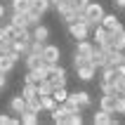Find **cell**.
Instances as JSON below:
<instances>
[{"label": "cell", "mask_w": 125, "mask_h": 125, "mask_svg": "<svg viewBox=\"0 0 125 125\" xmlns=\"http://www.w3.org/2000/svg\"><path fill=\"white\" fill-rule=\"evenodd\" d=\"M102 76H99V83H102V92H116L118 90V73L113 66H102Z\"/></svg>", "instance_id": "cell-1"}, {"label": "cell", "mask_w": 125, "mask_h": 125, "mask_svg": "<svg viewBox=\"0 0 125 125\" xmlns=\"http://www.w3.org/2000/svg\"><path fill=\"white\" fill-rule=\"evenodd\" d=\"M90 31H92V28L87 26L83 12L78 14V19L73 21V24H69V33H71V38H76V40H85V38H90Z\"/></svg>", "instance_id": "cell-2"}, {"label": "cell", "mask_w": 125, "mask_h": 125, "mask_svg": "<svg viewBox=\"0 0 125 125\" xmlns=\"http://www.w3.org/2000/svg\"><path fill=\"white\" fill-rule=\"evenodd\" d=\"M45 78L52 83V87H64L69 73H66V69L59 66V64H50V66H47V76H45Z\"/></svg>", "instance_id": "cell-3"}, {"label": "cell", "mask_w": 125, "mask_h": 125, "mask_svg": "<svg viewBox=\"0 0 125 125\" xmlns=\"http://www.w3.org/2000/svg\"><path fill=\"white\" fill-rule=\"evenodd\" d=\"M83 17H85V21H87V26L94 28L99 21H102V17H104V7L99 5V2H87V7L83 10Z\"/></svg>", "instance_id": "cell-4"}, {"label": "cell", "mask_w": 125, "mask_h": 125, "mask_svg": "<svg viewBox=\"0 0 125 125\" xmlns=\"http://www.w3.org/2000/svg\"><path fill=\"white\" fill-rule=\"evenodd\" d=\"M19 59H21V54H17L14 50H10V52H0V71H2V73H10V71L17 66Z\"/></svg>", "instance_id": "cell-5"}, {"label": "cell", "mask_w": 125, "mask_h": 125, "mask_svg": "<svg viewBox=\"0 0 125 125\" xmlns=\"http://www.w3.org/2000/svg\"><path fill=\"white\" fill-rule=\"evenodd\" d=\"M40 54H42V59H45V64H59V59H62V50L57 47V45H42V50H40Z\"/></svg>", "instance_id": "cell-6"}, {"label": "cell", "mask_w": 125, "mask_h": 125, "mask_svg": "<svg viewBox=\"0 0 125 125\" xmlns=\"http://www.w3.org/2000/svg\"><path fill=\"white\" fill-rule=\"evenodd\" d=\"M76 71H78V80H83V83H90L92 78L97 76V66L92 62H87V64H80V66H76Z\"/></svg>", "instance_id": "cell-7"}, {"label": "cell", "mask_w": 125, "mask_h": 125, "mask_svg": "<svg viewBox=\"0 0 125 125\" xmlns=\"http://www.w3.org/2000/svg\"><path fill=\"white\" fill-rule=\"evenodd\" d=\"M99 24H102L109 33H116V31H120V28H123V24H120V19L116 17V14H106V12H104V17H102V21H99Z\"/></svg>", "instance_id": "cell-8"}, {"label": "cell", "mask_w": 125, "mask_h": 125, "mask_svg": "<svg viewBox=\"0 0 125 125\" xmlns=\"http://www.w3.org/2000/svg\"><path fill=\"white\" fill-rule=\"evenodd\" d=\"M10 24H14L17 28H31V26H33V21H31L28 12H12V19H10Z\"/></svg>", "instance_id": "cell-9"}, {"label": "cell", "mask_w": 125, "mask_h": 125, "mask_svg": "<svg viewBox=\"0 0 125 125\" xmlns=\"http://www.w3.org/2000/svg\"><path fill=\"white\" fill-rule=\"evenodd\" d=\"M92 123L94 125H116V118H113L109 111H104V109H99L94 116H92Z\"/></svg>", "instance_id": "cell-10"}, {"label": "cell", "mask_w": 125, "mask_h": 125, "mask_svg": "<svg viewBox=\"0 0 125 125\" xmlns=\"http://www.w3.org/2000/svg\"><path fill=\"white\" fill-rule=\"evenodd\" d=\"M31 38H33V40H40V42H47L50 28L45 26V24H40V21H38V24L33 26V31H31Z\"/></svg>", "instance_id": "cell-11"}, {"label": "cell", "mask_w": 125, "mask_h": 125, "mask_svg": "<svg viewBox=\"0 0 125 125\" xmlns=\"http://www.w3.org/2000/svg\"><path fill=\"white\" fill-rule=\"evenodd\" d=\"M106 57H109V52H106L104 47H97V45H94V52H92L90 62L94 64L97 69H102V66H106Z\"/></svg>", "instance_id": "cell-12"}, {"label": "cell", "mask_w": 125, "mask_h": 125, "mask_svg": "<svg viewBox=\"0 0 125 125\" xmlns=\"http://www.w3.org/2000/svg\"><path fill=\"white\" fill-rule=\"evenodd\" d=\"M99 109L113 113V109H116V94H113V92H104L102 99H99Z\"/></svg>", "instance_id": "cell-13"}, {"label": "cell", "mask_w": 125, "mask_h": 125, "mask_svg": "<svg viewBox=\"0 0 125 125\" xmlns=\"http://www.w3.org/2000/svg\"><path fill=\"white\" fill-rule=\"evenodd\" d=\"M10 111L17 113V116H21V113L26 111V99L21 97V94H14V97L10 99Z\"/></svg>", "instance_id": "cell-14"}, {"label": "cell", "mask_w": 125, "mask_h": 125, "mask_svg": "<svg viewBox=\"0 0 125 125\" xmlns=\"http://www.w3.org/2000/svg\"><path fill=\"white\" fill-rule=\"evenodd\" d=\"M50 113H52V120H54V123L64 125V118H66V116H69L71 111H69V106H66V104H57V106H54V109H52Z\"/></svg>", "instance_id": "cell-15"}, {"label": "cell", "mask_w": 125, "mask_h": 125, "mask_svg": "<svg viewBox=\"0 0 125 125\" xmlns=\"http://www.w3.org/2000/svg\"><path fill=\"white\" fill-rule=\"evenodd\" d=\"M120 62H125V50H109V57H106V66H118Z\"/></svg>", "instance_id": "cell-16"}, {"label": "cell", "mask_w": 125, "mask_h": 125, "mask_svg": "<svg viewBox=\"0 0 125 125\" xmlns=\"http://www.w3.org/2000/svg\"><path fill=\"white\" fill-rule=\"evenodd\" d=\"M92 31H94V35H92V42H94L97 47H102V45L106 42V35H109V31H106L102 24H97V26L92 28Z\"/></svg>", "instance_id": "cell-17"}, {"label": "cell", "mask_w": 125, "mask_h": 125, "mask_svg": "<svg viewBox=\"0 0 125 125\" xmlns=\"http://www.w3.org/2000/svg\"><path fill=\"white\" fill-rule=\"evenodd\" d=\"M50 7H52V5H50V0H31V12L38 14V17H42Z\"/></svg>", "instance_id": "cell-18"}, {"label": "cell", "mask_w": 125, "mask_h": 125, "mask_svg": "<svg viewBox=\"0 0 125 125\" xmlns=\"http://www.w3.org/2000/svg\"><path fill=\"white\" fill-rule=\"evenodd\" d=\"M92 52H94V42H90L87 38H85V40H78V45H76V54L92 57Z\"/></svg>", "instance_id": "cell-19"}, {"label": "cell", "mask_w": 125, "mask_h": 125, "mask_svg": "<svg viewBox=\"0 0 125 125\" xmlns=\"http://www.w3.org/2000/svg\"><path fill=\"white\" fill-rule=\"evenodd\" d=\"M28 42H31V40H21V38H12V50L17 52V54H21V57H24V54L28 52Z\"/></svg>", "instance_id": "cell-20"}, {"label": "cell", "mask_w": 125, "mask_h": 125, "mask_svg": "<svg viewBox=\"0 0 125 125\" xmlns=\"http://www.w3.org/2000/svg\"><path fill=\"white\" fill-rule=\"evenodd\" d=\"M42 78H45V76H42L38 69H28V71H26V76H24V83H33V85H38Z\"/></svg>", "instance_id": "cell-21"}, {"label": "cell", "mask_w": 125, "mask_h": 125, "mask_svg": "<svg viewBox=\"0 0 125 125\" xmlns=\"http://www.w3.org/2000/svg\"><path fill=\"white\" fill-rule=\"evenodd\" d=\"M12 12H28L31 10V0H10Z\"/></svg>", "instance_id": "cell-22"}, {"label": "cell", "mask_w": 125, "mask_h": 125, "mask_svg": "<svg viewBox=\"0 0 125 125\" xmlns=\"http://www.w3.org/2000/svg\"><path fill=\"white\" fill-rule=\"evenodd\" d=\"M35 90H38V97H45V94H52V90H54V87H52V83H50L47 78H42L40 83L35 85Z\"/></svg>", "instance_id": "cell-23"}, {"label": "cell", "mask_w": 125, "mask_h": 125, "mask_svg": "<svg viewBox=\"0 0 125 125\" xmlns=\"http://www.w3.org/2000/svg\"><path fill=\"white\" fill-rule=\"evenodd\" d=\"M76 94V99H78V106L80 109H87V106H92V99H90V94L85 90H78V92H73Z\"/></svg>", "instance_id": "cell-24"}, {"label": "cell", "mask_w": 125, "mask_h": 125, "mask_svg": "<svg viewBox=\"0 0 125 125\" xmlns=\"http://www.w3.org/2000/svg\"><path fill=\"white\" fill-rule=\"evenodd\" d=\"M26 111H33V113H40L42 111V102H40L38 94L31 97V99H26Z\"/></svg>", "instance_id": "cell-25"}, {"label": "cell", "mask_w": 125, "mask_h": 125, "mask_svg": "<svg viewBox=\"0 0 125 125\" xmlns=\"http://www.w3.org/2000/svg\"><path fill=\"white\" fill-rule=\"evenodd\" d=\"M52 97H54L57 104H64V102H66V97H69V90H66V85H64V87H54V90H52Z\"/></svg>", "instance_id": "cell-26"}, {"label": "cell", "mask_w": 125, "mask_h": 125, "mask_svg": "<svg viewBox=\"0 0 125 125\" xmlns=\"http://www.w3.org/2000/svg\"><path fill=\"white\" fill-rule=\"evenodd\" d=\"M19 120H21L24 125H35V123H38V113H33V111H24V113L19 116Z\"/></svg>", "instance_id": "cell-27"}, {"label": "cell", "mask_w": 125, "mask_h": 125, "mask_svg": "<svg viewBox=\"0 0 125 125\" xmlns=\"http://www.w3.org/2000/svg\"><path fill=\"white\" fill-rule=\"evenodd\" d=\"M113 45H116V50H125V28L113 33Z\"/></svg>", "instance_id": "cell-28"}, {"label": "cell", "mask_w": 125, "mask_h": 125, "mask_svg": "<svg viewBox=\"0 0 125 125\" xmlns=\"http://www.w3.org/2000/svg\"><path fill=\"white\" fill-rule=\"evenodd\" d=\"M38 94V90H35V85L33 83H24V87H21V97L24 99H31Z\"/></svg>", "instance_id": "cell-29"}, {"label": "cell", "mask_w": 125, "mask_h": 125, "mask_svg": "<svg viewBox=\"0 0 125 125\" xmlns=\"http://www.w3.org/2000/svg\"><path fill=\"white\" fill-rule=\"evenodd\" d=\"M64 125H83V116H80V111H78V113L71 111L69 116L64 118Z\"/></svg>", "instance_id": "cell-30"}, {"label": "cell", "mask_w": 125, "mask_h": 125, "mask_svg": "<svg viewBox=\"0 0 125 125\" xmlns=\"http://www.w3.org/2000/svg\"><path fill=\"white\" fill-rule=\"evenodd\" d=\"M19 116H10V113H0V125H19Z\"/></svg>", "instance_id": "cell-31"}, {"label": "cell", "mask_w": 125, "mask_h": 125, "mask_svg": "<svg viewBox=\"0 0 125 125\" xmlns=\"http://www.w3.org/2000/svg\"><path fill=\"white\" fill-rule=\"evenodd\" d=\"M40 102H42V111H52V109L57 106V102H54V97H52V94L40 97Z\"/></svg>", "instance_id": "cell-32"}, {"label": "cell", "mask_w": 125, "mask_h": 125, "mask_svg": "<svg viewBox=\"0 0 125 125\" xmlns=\"http://www.w3.org/2000/svg\"><path fill=\"white\" fill-rule=\"evenodd\" d=\"M87 2H90V0H69V5H71V7H73V10H76V12H78V14L83 12L85 7H87Z\"/></svg>", "instance_id": "cell-33"}, {"label": "cell", "mask_w": 125, "mask_h": 125, "mask_svg": "<svg viewBox=\"0 0 125 125\" xmlns=\"http://www.w3.org/2000/svg\"><path fill=\"white\" fill-rule=\"evenodd\" d=\"M2 33H5V38H17V26L14 24H7V26H2Z\"/></svg>", "instance_id": "cell-34"}, {"label": "cell", "mask_w": 125, "mask_h": 125, "mask_svg": "<svg viewBox=\"0 0 125 125\" xmlns=\"http://www.w3.org/2000/svg\"><path fill=\"white\" fill-rule=\"evenodd\" d=\"M5 85H7V73L0 71V90H5Z\"/></svg>", "instance_id": "cell-35"}, {"label": "cell", "mask_w": 125, "mask_h": 125, "mask_svg": "<svg viewBox=\"0 0 125 125\" xmlns=\"http://www.w3.org/2000/svg\"><path fill=\"white\" fill-rule=\"evenodd\" d=\"M116 73H118V76H125V62H120L118 66H116Z\"/></svg>", "instance_id": "cell-36"}, {"label": "cell", "mask_w": 125, "mask_h": 125, "mask_svg": "<svg viewBox=\"0 0 125 125\" xmlns=\"http://www.w3.org/2000/svg\"><path fill=\"white\" fill-rule=\"evenodd\" d=\"M118 90H125V76L118 78ZM118 90H116V92H118Z\"/></svg>", "instance_id": "cell-37"}, {"label": "cell", "mask_w": 125, "mask_h": 125, "mask_svg": "<svg viewBox=\"0 0 125 125\" xmlns=\"http://www.w3.org/2000/svg\"><path fill=\"white\" fill-rule=\"evenodd\" d=\"M113 5L120 7V10H125V0H113Z\"/></svg>", "instance_id": "cell-38"}, {"label": "cell", "mask_w": 125, "mask_h": 125, "mask_svg": "<svg viewBox=\"0 0 125 125\" xmlns=\"http://www.w3.org/2000/svg\"><path fill=\"white\" fill-rule=\"evenodd\" d=\"M5 14H7V7L2 5V2H0V19H2V17H5Z\"/></svg>", "instance_id": "cell-39"}]
</instances>
